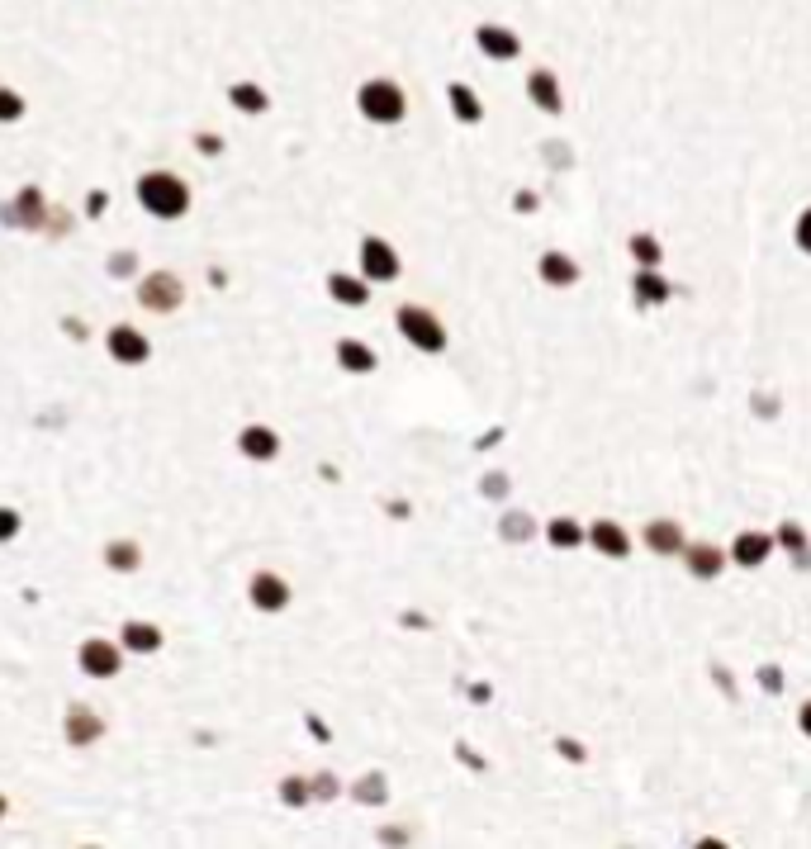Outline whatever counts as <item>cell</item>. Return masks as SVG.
Returning <instances> with one entry per match:
<instances>
[{
  "instance_id": "1",
  "label": "cell",
  "mask_w": 811,
  "mask_h": 849,
  "mask_svg": "<svg viewBox=\"0 0 811 849\" xmlns=\"http://www.w3.org/2000/svg\"><path fill=\"white\" fill-rule=\"evenodd\" d=\"M138 195H142V204H148L152 214H161V219H176L185 204H191V190L176 181V176H166V171H157V176H142V185H138Z\"/></svg>"
},
{
  "instance_id": "2",
  "label": "cell",
  "mask_w": 811,
  "mask_h": 849,
  "mask_svg": "<svg viewBox=\"0 0 811 849\" xmlns=\"http://www.w3.org/2000/svg\"><path fill=\"white\" fill-rule=\"evenodd\" d=\"M357 100H361V114H366V119H376V123L404 119V91L394 86V81H366Z\"/></svg>"
},
{
  "instance_id": "3",
  "label": "cell",
  "mask_w": 811,
  "mask_h": 849,
  "mask_svg": "<svg viewBox=\"0 0 811 849\" xmlns=\"http://www.w3.org/2000/svg\"><path fill=\"white\" fill-rule=\"evenodd\" d=\"M81 665H86V674L105 678V674H114V669H119V650L110 646V640H91V646L81 650Z\"/></svg>"
},
{
  "instance_id": "4",
  "label": "cell",
  "mask_w": 811,
  "mask_h": 849,
  "mask_svg": "<svg viewBox=\"0 0 811 849\" xmlns=\"http://www.w3.org/2000/svg\"><path fill=\"white\" fill-rule=\"evenodd\" d=\"M399 327H404L413 342H423V346H442V327H436L427 314H418V308H404V314H399Z\"/></svg>"
},
{
  "instance_id": "5",
  "label": "cell",
  "mask_w": 811,
  "mask_h": 849,
  "mask_svg": "<svg viewBox=\"0 0 811 849\" xmlns=\"http://www.w3.org/2000/svg\"><path fill=\"white\" fill-rule=\"evenodd\" d=\"M176 299H181L176 276H152V280H142V304H148V308H176Z\"/></svg>"
},
{
  "instance_id": "6",
  "label": "cell",
  "mask_w": 811,
  "mask_h": 849,
  "mask_svg": "<svg viewBox=\"0 0 811 849\" xmlns=\"http://www.w3.org/2000/svg\"><path fill=\"white\" fill-rule=\"evenodd\" d=\"M366 271L380 276V280H389L394 271H399V266H394V252L385 242H376V238H366Z\"/></svg>"
},
{
  "instance_id": "7",
  "label": "cell",
  "mask_w": 811,
  "mask_h": 849,
  "mask_svg": "<svg viewBox=\"0 0 811 849\" xmlns=\"http://www.w3.org/2000/svg\"><path fill=\"white\" fill-rule=\"evenodd\" d=\"M252 598H257V608H285V584L276 574H257L252 579Z\"/></svg>"
},
{
  "instance_id": "8",
  "label": "cell",
  "mask_w": 811,
  "mask_h": 849,
  "mask_svg": "<svg viewBox=\"0 0 811 849\" xmlns=\"http://www.w3.org/2000/svg\"><path fill=\"white\" fill-rule=\"evenodd\" d=\"M110 351H114V356H123V361H142V356H148V342H142L133 327H119V333L110 337Z\"/></svg>"
},
{
  "instance_id": "9",
  "label": "cell",
  "mask_w": 811,
  "mask_h": 849,
  "mask_svg": "<svg viewBox=\"0 0 811 849\" xmlns=\"http://www.w3.org/2000/svg\"><path fill=\"white\" fill-rule=\"evenodd\" d=\"M242 451H247V455H257V461H261V455H276V432L247 427V432H242Z\"/></svg>"
},
{
  "instance_id": "10",
  "label": "cell",
  "mask_w": 811,
  "mask_h": 849,
  "mask_svg": "<svg viewBox=\"0 0 811 849\" xmlns=\"http://www.w3.org/2000/svg\"><path fill=\"white\" fill-rule=\"evenodd\" d=\"M233 100H238V110H247V114H261L270 105L266 91L261 86H247V81H242V86H233Z\"/></svg>"
},
{
  "instance_id": "11",
  "label": "cell",
  "mask_w": 811,
  "mask_h": 849,
  "mask_svg": "<svg viewBox=\"0 0 811 849\" xmlns=\"http://www.w3.org/2000/svg\"><path fill=\"white\" fill-rule=\"evenodd\" d=\"M480 44H484V53H493V57H508V53H517V38L498 34L493 24H489V29H480Z\"/></svg>"
},
{
  "instance_id": "12",
  "label": "cell",
  "mask_w": 811,
  "mask_h": 849,
  "mask_svg": "<svg viewBox=\"0 0 811 849\" xmlns=\"http://www.w3.org/2000/svg\"><path fill=\"white\" fill-rule=\"evenodd\" d=\"M123 636H129L133 650H157V646H161V631H157V627H142V622H133Z\"/></svg>"
},
{
  "instance_id": "13",
  "label": "cell",
  "mask_w": 811,
  "mask_h": 849,
  "mask_svg": "<svg viewBox=\"0 0 811 849\" xmlns=\"http://www.w3.org/2000/svg\"><path fill=\"white\" fill-rule=\"evenodd\" d=\"M332 289H337V299H347V304H361V299H366L361 285H357V280H342V276H332Z\"/></svg>"
},
{
  "instance_id": "14",
  "label": "cell",
  "mask_w": 811,
  "mask_h": 849,
  "mask_svg": "<svg viewBox=\"0 0 811 849\" xmlns=\"http://www.w3.org/2000/svg\"><path fill=\"white\" fill-rule=\"evenodd\" d=\"M337 356H342V361H351V366H357V370H370V351H361V346H351V342H347V346H337Z\"/></svg>"
},
{
  "instance_id": "15",
  "label": "cell",
  "mask_w": 811,
  "mask_h": 849,
  "mask_svg": "<svg viewBox=\"0 0 811 849\" xmlns=\"http://www.w3.org/2000/svg\"><path fill=\"white\" fill-rule=\"evenodd\" d=\"M19 114H24L19 95H15V91H0V119H19Z\"/></svg>"
},
{
  "instance_id": "16",
  "label": "cell",
  "mask_w": 811,
  "mask_h": 849,
  "mask_svg": "<svg viewBox=\"0 0 811 849\" xmlns=\"http://www.w3.org/2000/svg\"><path fill=\"white\" fill-rule=\"evenodd\" d=\"M15 532V512H0V536H10Z\"/></svg>"
},
{
  "instance_id": "17",
  "label": "cell",
  "mask_w": 811,
  "mask_h": 849,
  "mask_svg": "<svg viewBox=\"0 0 811 849\" xmlns=\"http://www.w3.org/2000/svg\"><path fill=\"white\" fill-rule=\"evenodd\" d=\"M0 812H5V802H0Z\"/></svg>"
}]
</instances>
